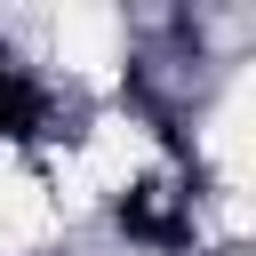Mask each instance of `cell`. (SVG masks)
Returning <instances> with one entry per match:
<instances>
[{"label":"cell","instance_id":"1","mask_svg":"<svg viewBox=\"0 0 256 256\" xmlns=\"http://www.w3.org/2000/svg\"><path fill=\"white\" fill-rule=\"evenodd\" d=\"M40 120H48V104H40L32 72L0 48V136H8V144H32V136H40Z\"/></svg>","mask_w":256,"mask_h":256},{"label":"cell","instance_id":"2","mask_svg":"<svg viewBox=\"0 0 256 256\" xmlns=\"http://www.w3.org/2000/svg\"><path fill=\"white\" fill-rule=\"evenodd\" d=\"M120 224H128L136 240H152V248H176V240L192 232V224H184V216L168 208V192H160V184H152V192H136V200L120 208Z\"/></svg>","mask_w":256,"mask_h":256}]
</instances>
